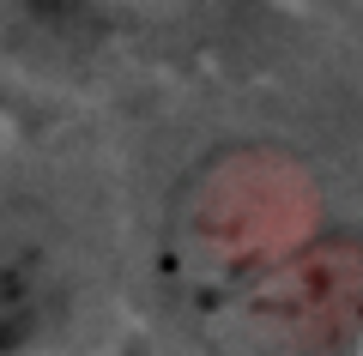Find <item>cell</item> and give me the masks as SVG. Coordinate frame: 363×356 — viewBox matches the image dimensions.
<instances>
[{"label":"cell","mask_w":363,"mask_h":356,"mask_svg":"<svg viewBox=\"0 0 363 356\" xmlns=\"http://www.w3.org/2000/svg\"><path fill=\"white\" fill-rule=\"evenodd\" d=\"M61 308V278L37 248H0V356H25L49 338Z\"/></svg>","instance_id":"obj_1"}]
</instances>
